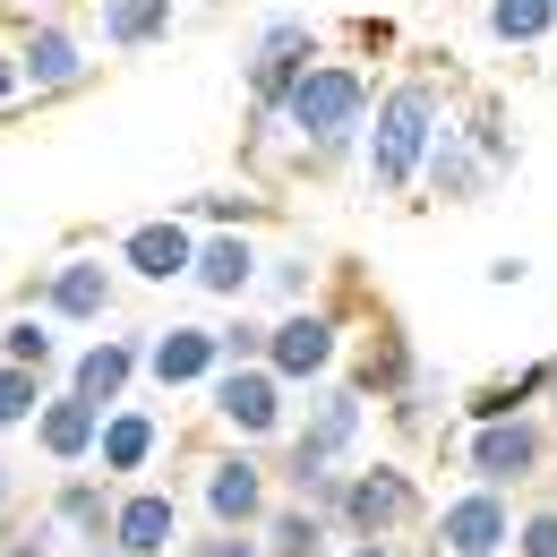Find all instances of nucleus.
Listing matches in <instances>:
<instances>
[{"label": "nucleus", "instance_id": "1", "mask_svg": "<svg viewBox=\"0 0 557 557\" xmlns=\"http://www.w3.org/2000/svg\"><path fill=\"white\" fill-rule=\"evenodd\" d=\"M369 112H377L369 70H351V61H318V70L283 95V138L300 146L309 172H326V163H344V154H351V138L369 129Z\"/></svg>", "mask_w": 557, "mask_h": 557}, {"label": "nucleus", "instance_id": "2", "mask_svg": "<svg viewBox=\"0 0 557 557\" xmlns=\"http://www.w3.org/2000/svg\"><path fill=\"white\" fill-rule=\"evenodd\" d=\"M437 86L429 77H395L386 95H377V112H369V129H360V146H369V189L377 198H404V189H420V163H429V146H437Z\"/></svg>", "mask_w": 557, "mask_h": 557}, {"label": "nucleus", "instance_id": "3", "mask_svg": "<svg viewBox=\"0 0 557 557\" xmlns=\"http://www.w3.org/2000/svg\"><path fill=\"white\" fill-rule=\"evenodd\" d=\"M412 515H420V481L404 463H351L344 472L335 532H351V541H395V532H412Z\"/></svg>", "mask_w": 557, "mask_h": 557}, {"label": "nucleus", "instance_id": "4", "mask_svg": "<svg viewBox=\"0 0 557 557\" xmlns=\"http://www.w3.org/2000/svg\"><path fill=\"white\" fill-rule=\"evenodd\" d=\"M541 463H549V429L532 412H506V420H472V446H463V472L488 488H523L541 481Z\"/></svg>", "mask_w": 557, "mask_h": 557}, {"label": "nucleus", "instance_id": "5", "mask_svg": "<svg viewBox=\"0 0 557 557\" xmlns=\"http://www.w3.org/2000/svg\"><path fill=\"white\" fill-rule=\"evenodd\" d=\"M240 70H249V112H283V95L318 70V26L309 17H267Z\"/></svg>", "mask_w": 557, "mask_h": 557}, {"label": "nucleus", "instance_id": "6", "mask_svg": "<svg viewBox=\"0 0 557 557\" xmlns=\"http://www.w3.org/2000/svg\"><path fill=\"white\" fill-rule=\"evenodd\" d=\"M335 351H344V318L318 309V300L283 309L275 326H267V369H275L283 386H318V377L335 369Z\"/></svg>", "mask_w": 557, "mask_h": 557}, {"label": "nucleus", "instance_id": "7", "mask_svg": "<svg viewBox=\"0 0 557 557\" xmlns=\"http://www.w3.org/2000/svg\"><path fill=\"white\" fill-rule=\"evenodd\" d=\"M283 395H292V386H283L267 360H223L214 386H207L214 420H223L232 437H275L283 420H292V412H283Z\"/></svg>", "mask_w": 557, "mask_h": 557}, {"label": "nucleus", "instance_id": "8", "mask_svg": "<svg viewBox=\"0 0 557 557\" xmlns=\"http://www.w3.org/2000/svg\"><path fill=\"white\" fill-rule=\"evenodd\" d=\"M506 549H515V506H506V488L472 481L463 497L437 506V557H506Z\"/></svg>", "mask_w": 557, "mask_h": 557}, {"label": "nucleus", "instance_id": "9", "mask_svg": "<svg viewBox=\"0 0 557 557\" xmlns=\"http://www.w3.org/2000/svg\"><path fill=\"white\" fill-rule=\"evenodd\" d=\"M198 506H207V523H240V532H258L267 523V463L249 455V446H223L207 455V472H198Z\"/></svg>", "mask_w": 557, "mask_h": 557}, {"label": "nucleus", "instance_id": "10", "mask_svg": "<svg viewBox=\"0 0 557 557\" xmlns=\"http://www.w3.org/2000/svg\"><path fill=\"white\" fill-rule=\"evenodd\" d=\"M214 369H223V326H163V335H146L154 395H198V386H214Z\"/></svg>", "mask_w": 557, "mask_h": 557}, {"label": "nucleus", "instance_id": "11", "mask_svg": "<svg viewBox=\"0 0 557 557\" xmlns=\"http://www.w3.org/2000/svg\"><path fill=\"white\" fill-rule=\"evenodd\" d=\"M121 267H129L138 283H189V267H198V232H189L181 214H146V223L121 232Z\"/></svg>", "mask_w": 557, "mask_h": 557}, {"label": "nucleus", "instance_id": "12", "mask_svg": "<svg viewBox=\"0 0 557 557\" xmlns=\"http://www.w3.org/2000/svg\"><path fill=\"white\" fill-rule=\"evenodd\" d=\"M17 70H26V95H77L95 61H86V44H77L61 17H35L17 35Z\"/></svg>", "mask_w": 557, "mask_h": 557}, {"label": "nucleus", "instance_id": "13", "mask_svg": "<svg viewBox=\"0 0 557 557\" xmlns=\"http://www.w3.org/2000/svg\"><path fill=\"white\" fill-rule=\"evenodd\" d=\"M154 455H163V412H154V404H112V412H103V437H95V472H103V481H138Z\"/></svg>", "mask_w": 557, "mask_h": 557}, {"label": "nucleus", "instance_id": "14", "mask_svg": "<svg viewBox=\"0 0 557 557\" xmlns=\"http://www.w3.org/2000/svg\"><path fill=\"white\" fill-rule=\"evenodd\" d=\"M189 283H198L207 300H249V292L267 283V258H258V240H249L240 223H214V240H198Z\"/></svg>", "mask_w": 557, "mask_h": 557}, {"label": "nucleus", "instance_id": "15", "mask_svg": "<svg viewBox=\"0 0 557 557\" xmlns=\"http://www.w3.org/2000/svg\"><path fill=\"white\" fill-rule=\"evenodd\" d=\"M112 292H121V283H112V267H103V258H86V249H77V258H61L52 275L35 283V300H44L61 326H95V318H112Z\"/></svg>", "mask_w": 557, "mask_h": 557}, {"label": "nucleus", "instance_id": "16", "mask_svg": "<svg viewBox=\"0 0 557 557\" xmlns=\"http://www.w3.org/2000/svg\"><path fill=\"white\" fill-rule=\"evenodd\" d=\"M138 377H146V335H95V344L70 360V386H77V395H95L103 412L129 404Z\"/></svg>", "mask_w": 557, "mask_h": 557}, {"label": "nucleus", "instance_id": "17", "mask_svg": "<svg viewBox=\"0 0 557 557\" xmlns=\"http://www.w3.org/2000/svg\"><path fill=\"white\" fill-rule=\"evenodd\" d=\"M420 181H429V198H446V207H481L497 172L481 163V146L463 138V121H437V146H429Z\"/></svg>", "mask_w": 557, "mask_h": 557}, {"label": "nucleus", "instance_id": "18", "mask_svg": "<svg viewBox=\"0 0 557 557\" xmlns=\"http://www.w3.org/2000/svg\"><path fill=\"white\" fill-rule=\"evenodd\" d=\"M112 549L121 557H172L181 549V497L172 488H129L112 515Z\"/></svg>", "mask_w": 557, "mask_h": 557}, {"label": "nucleus", "instance_id": "19", "mask_svg": "<svg viewBox=\"0 0 557 557\" xmlns=\"http://www.w3.org/2000/svg\"><path fill=\"white\" fill-rule=\"evenodd\" d=\"M95 437H103V404L95 395H44V412H35V446H44V463H95Z\"/></svg>", "mask_w": 557, "mask_h": 557}, {"label": "nucleus", "instance_id": "20", "mask_svg": "<svg viewBox=\"0 0 557 557\" xmlns=\"http://www.w3.org/2000/svg\"><path fill=\"white\" fill-rule=\"evenodd\" d=\"M112 515H121V497L103 488V472H95V481L70 472V481L52 488V532L77 541V549H103V541H112Z\"/></svg>", "mask_w": 557, "mask_h": 557}, {"label": "nucleus", "instance_id": "21", "mask_svg": "<svg viewBox=\"0 0 557 557\" xmlns=\"http://www.w3.org/2000/svg\"><path fill=\"white\" fill-rule=\"evenodd\" d=\"M172 26H181L172 0H95V35L112 52H154V44H172Z\"/></svg>", "mask_w": 557, "mask_h": 557}, {"label": "nucleus", "instance_id": "22", "mask_svg": "<svg viewBox=\"0 0 557 557\" xmlns=\"http://www.w3.org/2000/svg\"><path fill=\"white\" fill-rule=\"evenodd\" d=\"M481 35L506 52H541L557 35V0H481Z\"/></svg>", "mask_w": 557, "mask_h": 557}, {"label": "nucleus", "instance_id": "23", "mask_svg": "<svg viewBox=\"0 0 557 557\" xmlns=\"http://www.w3.org/2000/svg\"><path fill=\"white\" fill-rule=\"evenodd\" d=\"M267 557H326V532H335V515L326 506H309V497H292V506H267Z\"/></svg>", "mask_w": 557, "mask_h": 557}, {"label": "nucleus", "instance_id": "24", "mask_svg": "<svg viewBox=\"0 0 557 557\" xmlns=\"http://www.w3.org/2000/svg\"><path fill=\"white\" fill-rule=\"evenodd\" d=\"M35 412H44V369L0 360V429H35Z\"/></svg>", "mask_w": 557, "mask_h": 557}, {"label": "nucleus", "instance_id": "25", "mask_svg": "<svg viewBox=\"0 0 557 557\" xmlns=\"http://www.w3.org/2000/svg\"><path fill=\"white\" fill-rule=\"evenodd\" d=\"M172 557H267V532H240V523H207V532H181Z\"/></svg>", "mask_w": 557, "mask_h": 557}, {"label": "nucleus", "instance_id": "26", "mask_svg": "<svg viewBox=\"0 0 557 557\" xmlns=\"http://www.w3.org/2000/svg\"><path fill=\"white\" fill-rule=\"evenodd\" d=\"M463 138L481 146V163H488V172H515V138H506V112H497V103H481V112L463 121Z\"/></svg>", "mask_w": 557, "mask_h": 557}, {"label": "nucleus", "instance_id": "27", "mask_svg": "<svg viewBox=\"0 0 557 557\" xmlns=\"http://www.w3.org/2000/svg\"><path fill=\"white\" fill-rule=\"evenodd\" d=\"M0 360L52 369V326H44V318H9V326H0Z\"/></svg>", "mask_w": 557, "mask_h": 557}, {"label": "nucleus", "instance_id": "28", "mask_svg": "<svg viewBox=\"0 0 557 557\" xmlns=\"http://www.w3.org/2000/svg\"><path fill=\"white\" fill-rule=\"evenodd\" d=\"M189 214H198V223H240V232H249V223H258V198H249V189H198Z\"/></svg>", "mask_w": 557, "mask_h": 557}, {"label": "nucleus", "instance_id": "29", "mask_svg": "<svg viewBox=\"0 0 557 557\" xmlns=\"http://www.w3.org/2000/svg\"><path fill=\"white\" fill-rule=\"evenodd\" d=\"M309 283H318V258H267V292H275L283 309H300Z\"/></svg>", "mask_w": 557, "mask_h": 557}, {"label": "nucleus", "instance_id": "30", "mask_svg": "<svg viewBox=\"0 0 557 557\" xmlns=\"http://www.w3.org/2000/svg\"><path fill=\"white\" fill-rule=\"evenodd\" d=\"M515 557H557V506L515 515Z\"/></svg>", "mask_w": 557, "mask_h": 557}, {"label": "nucleus", "instance_id": "31", "mask_svg": "<svg viewBox=\"0 0 557 557\" xmlns=\"http://www.w3.org/2000/svg\"><path fill=\"white\" fill-rule=\"evenodd\" d=\"M267 326L275 318H232L223 326V360H267Z\"/></svg>", "mask_w": 557, "mask_h": 557}, {"label": "nucleus", "instance_id": "32", "mask_svg": "<svg viewBox=\"0 0 557 557\" xmlns=\"http://www.w3.org/2000/svg\"><path fill=\"white\" fill-rule=\"evenodd\" d=\"M17 95H26V70H17V44H9V52H0V121L17 112Z\"/></svg>", "mask_w": 557, "mask_h": 557}, {"label": "nucleus", "instance_id": "33", "mask_svg": "<svg viewBox=\"0 0 557 557\" xmlns=\"http://www.w3.org/2000/svg\"><path fill=\"white\" fill-rule=\"evenodd\" d=\"M0 557H52V541H44V532H9V541H0Z\"/></svg>", "mask_w": 557, "mask_h": 557}, {"label": "nucleus", "instance_id": "34", "mask_svg": "<svg viewBox=\"0 0 557 557\" xmlns=\"http://www.w3.org/2000/svg\"><path fill=\"white\" fill-rule=\"evenodd\" d=\"M344 557H404V549H395V541H351Z\"/></svg>", "mask_w": 557, "mask_h": 557}, {"label": "nucleus", "instance_id": "35", "mask_svg": "<svg viewBox=\"0 0 557 557\" xmlns=\"http://www.w3.org/2000/svg\"><path fill=\"white\" fill-rule=\"evenodd\" d=\"M9 497H17V472H9V455H0V515H9Z\"/></svg>", "mask_w": 557, "mask_h": 557}, {"label": "nucleus", "instance_id": "36", "mask_svg": "<svg viewBox=\"0 0 557 557\" xmlns=\"http://www.w3.org/2000/svg\"><path fill=\"white\" fill-rule=\"evenodd\" d=\"M86 557H121V549H112V541H103V549H86Z\"/></svg>", "mask_w": 557, "mask_h": 557}]
</instances>
